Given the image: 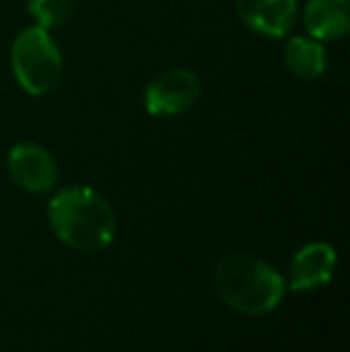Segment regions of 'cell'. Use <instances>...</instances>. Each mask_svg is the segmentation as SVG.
I'll list each match as a JSON object with an SVG mask.
<instances>
[{"label": "cell", "mask_w": 350, "mask_h": 352, "mask_svg": "<svg viewBox=\"0 0 350 352\" xmlns=\"http://www.w3.org/2000/svg\"><path fill=\"white\" fill-rule=\"evenodd\" d=\"M48 223L58 240L80 252L106 250L118 232L113 206L87 185H70L58 192L48 204Z\"/></svg>", "instance_id": "6da1fadb"}, {"label": "cell", "mask_w": 350, "mask_h": 352, "mask_svg": "<svg viewBox=\"0 0 350 352\" xmlns=\"http://www.w3.org/2000/svg\"><path fill=\"white\" fill-rule=\"evenodd\" d=\"M216 295L245 316L269 314L285 295V278L254 254H230L214 269Z\"/></svg>", "instance_id": "7a4b0ae2"}, {"label": "cell", "mask_w": 350, "mask_h": 352, "mask_svg": "<svg viewBox=\"0 0 350 352\" xmlns=\"http://www.w3.org/2000/svg\"><path fill=\"white\" fill-rule=\"evenodd\" d=\"M10 67L17 84L32 96H46L63 79V53L51 32L27 27L10 46Z\"/></svg>", "instance_id": "3957f363"}, {"label": "cell", "mask_w": 350, "mask_h": 352, "mask_svg": "<svg viewBox=\"0 0 350 352\" xmlns=\"http://www.w3.org/2000/svg\"><path fill=\"white\" fill-rule=\"evenodd\" d=\"M201 96V82L192 70L173 67L156 74L144 89V108L154 118H177Z\"/></svg>", "instance_id": "277c9868"}, {"label": "cell", "mask_w": 350, "mask_h": 352, "mask_svg": "<svg viewBox=\"0 0 350 352\" xmlns=\"http://www.w3.org/2000/svg\"><path fill=\"white\" fill-rule=\"evenodd\" d=\"M8 173L24 192L46 195L58 185V163L48 148L34 142H19L8 153Z\"/></svg>", "instance_id": "5b68a950"}, {"label": "cell", "mask_w": 350, "mask_h": 352, "mask_svg": "<svg viewBox=\"0 0 350 352\" xmlns=\"http://www.w3.org/2000/svg\"><path fill=\"white\" fill-rule=\"evenodd\" d=\"M333 274H336V250L327 242H309L295 252L285 287L293 292L317 290L327 285Z\"/></svg>", "instance_id": "8992f818"}, {"label": "cell", "mask_w": 350, "mask_h": 352, "mask_svg": "<svg viewBox=\"0 0 350 352\" xmlns=\"http://www.w3.org/2000/svg\"><path fill=\"white\" fill-rule=\"evenodd\" d=\"M240 22L269 38H283L298 19V0H238Z\"/></svg>", "instance_id": "52a82bcc"}, {"label": "cell", "mask_w": 350, "mask_h": 352, "mask_svg": "<svg viewBox=\"0 0 350 352\" xmlns=\"http://www.w3.org/2000/svg\"><path fill=\"white\" fill-rule=\"evenodd\" d=\"M305 29L317 41H341L350 29V0H307Z\"/></svg>", "instance_id": "ba28073f"}, {"label": "cell", "mask_w": 350, "mask_h": 352, "mask_svg": "<svg viewBox=\"0 0 350 352\" xmlns=\"http://www.w3.org/2000/svg\"><path fill=\"white\" fill-rule=\"evenodd\" d=\"M285 67L303 82H314L327 72V51L312 36H293L283 48Z\"/></svg>", "instance_id": "9c48e42d"}, {"label": "cell", "mask_w": 350, "mask_h": 352, "mask_svg": "<svg viewBox=\"0 0 350 352\" xmlns=\"http://www.w3.org/2000/svg\"><path fill=\"white\" fill-rule=\"evenodd\" d=\"M29 14L34 17L36 27L53 32L65 27L75 14V0H29Z\"/></svg>", "instance_id": "30bf717a"}]
</instances>
